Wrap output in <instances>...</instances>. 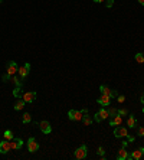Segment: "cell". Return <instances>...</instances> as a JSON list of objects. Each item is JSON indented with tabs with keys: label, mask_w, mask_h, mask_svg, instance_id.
Wrapping results in <instances>:
<instances>
[{
	"label": "cell",
	"mask_w": 144,
	"mask_h": 160,
	"mask_svg": "<svg viewBox=\"0 0 144 160\" xmlns=\"http://www.w3.org/2000/svg\"><path fill=\"white\" fill-rule=\"evenodd\" d=\"M140 100H141V104H144V92H143V95H141V98H140Z\"/></svg>",
	"instance_id": "35"
},
{
	"label": "cell",
	"mask_w": 144,
	"mask_h": 160,
	"mask_svg": "<svg viewBox=\"0 0 144 160\" xmlns=\"http://www.w3.org/2000/svg\"><path fill=\"white\" fill-rule=\"evenodd\" d=\"M12 94H13V97H16V98H22L23 97V88L22 87H14Z\"/></svg>",
	"instance_id": "18"
},
{
	"label": "cell",
	"mask_w": 144,
	"mask_h": 160,
	"mask_svg": "<svg viewBox=\"0 0 144 160\" xmlns=\"http://www.w3.org/2000/svg\"><path fill=\"white\" fill-rule=\"evenodd\" d=\"M127 126H128L130 128H134L135 126H137V118L134 117L133 114H130V116H128V120H127Z\"/></svg>",
	"instance_id": "17"
},
{
	"label": "cell",
	"mask_w": 144,
	"mask_h": 160,
	"mask_svg": "<svg viewBox=\"0 0 144 160\" xmlns=\"http://www.w3.org/2000/svg\"><path fill=\"white\" fill-rule=\"evenodd\" d=\"M32 121V116L29 114V113H25L22 116V123L23 124H27V123H30Z\"/></svg>",
	"instance_id": "21"
},
{
	"label": "cell",
	"mask_w": 144,
	"mask_h": 160,
	"mask_svg": "<svg viewBox=\"0 0 144 160\" xmlns=\"http://www.w3.org/2000/svg\"><path fill=\"white\" fill-rule=\"evenodd\" d=\"M25 104H26V101L23 100V98H20V100H17L16 103H14V110L16 111H20V110H23V107H25Z\"/></svg>",
	"instance_id": "19"
},
{
	"label": "cell",
	"mask_w": 144,
	"mask_h": 160,
	"mask_svg": "<svg viewBox=\"0 0 144 160\" xmlns=\"http://www.w3.org/2000/svg\"><path fill=\"white\" fill-rule=\"evenodd\" d=\"M17 72H19V76H20L22 79H25V78L29 75V72H30V64H29V62H26L23 66L19 68V71H17Z\"/></svg>",
	"instance_id": "9"
},
{
	"label": "cell",
	"mask_w": 144,
	"mask_h": 160,
	"mask_svg": "<svg viewBox=\"0 0 144 160\" xmlns=\"http://www.w3.org/2000/svg\"><path fill=\"white\" fill-rule=\"evenodd\" d=\"M26 144H27V150H29L30 153H35V151H38V150H39V143L36 141V139H35V137L27 139Z\"/></svg>",
	"instance_id": "3"
},
{
	"label": "cell",
	"mask_w": 144,
	"mask_h": 160,
	"mask_svg": "<svg viewBox=\"0 0 144 160\" xmlns=\"http://www.w3.org/2000/svg\"><path fill=\"white\" fill-rule=\"evenodd\" d=\"M117 101H118L120 104H122V103L125 101V97L124 95H117Z\"/></svg>",
	"instance_id": "27"
},
{
	"label": "cell",
	"mask_w": 144,
	"mask_h": 160,
	"mask_svg": "<svg viewBox=\"0 0 144 160\" xmlns=\"http://www.w3.org/2000/svg\"><path fill=\"white\" fill-rule=\"evenodd\" d=\"M138 136H141V137L144 136V128H143V127L138 128Z\"/></svg>",
	"instance_id": "32"
},
{
	"label": "cell",
	"mask_w": 144,
	"mask_h": 160,
	"mask_svg": "<svg viewBox=\"0 0 144 160\" xmlns=\"http://www.w3.org/2000/svg\"><path fill=\"white\" fill-rule=\"evenodd\" d=\"M36 97H38V94H36L35 91H29V92H23L22 98L26 103H35V101H36Z\"/></svg>",
	"instance_id": "12"
},
{
	"label": "cell",
	"mask_w": 144,
	"mask_h": 160,
	"mask_svg": "<svg viewBox=\"0 0 144 160\" xmlns=\"http://www.w3.org/2000/svg\"><path fill=\"white\" fill-rule=\"evenodd\" d=\"M87 154H88V147L85 146V144H82V146H79L75 151H74V157L78 160H82L87 157Z\"/></svg>",
	"instance_id": "1"
},
{
	"label": "cell",
	"mask_w": 144,
	"mask_h": 160,
	"mask_svg": "<svg viewBox=\"0 0 144 160\" xmlns=\"http://www.w3.org/2000/svg\"><path fill=\"white\" fill-rule=\"evenodd\" d=\"M100 91H101V94L110 95L111 98H117V95H118V91H115V89H110L108 87H105V85H101L100 87Z\"/></svg>",
	"instance_id": "6"
},
{
	"label": "cell",
	"mask_w": 144,
	"mask_h": 160,
	"mask_svg": "<svg viewBox=\"0 0 144 160\" xmlns=\"http://www.w3.org/2000/svg\"><path fill=\"white\" fill-rule=\"evenodd\" d=\"M130 156H131V160H140L144 156V147H138V149L133 150V153Z\"/></svg>",
	"instance_id": "14"
},
{
	"label": "cell",
	"mask_w": 144,
	"mask_h": 160,
	"mask_svg": "<svg viewBox=\"0 0 144 160\" xmlns=\"http://www.w3.org/2000/svg\"><path fill=\"white\" fill-rule=\"evenodd\" d=\"M135 61H137L138 64H144V52L135 53Z\"/></svg>",
	"instance_id": "23"
},
{
	"label": "cell",
	"mask_w": 144,
	"mask_h": 160,
	"mask_svg": "<svg viewBox=\"0 0 144 160\" xmlns=\"http://www.w3.org/2000/svg\"><path fill=\"white\" fill-rule=\"evenodd\" d=\"M108 117H110V114H108V110H107V108H101L98 113H95L94 120H95V123H101V121L107 120Z\"/></svg>",
	"instance_id": "2"
},
{
	"label": "cell",
	"mask_w": 144,
	"mask_h": 160,
	"mask_svg": "<svg viewBox=\"0 0 144 160\" xmlns=\"http://www.w3.org/2000/svg\"><path fill=\"white\" fill-rule=\"evenodd\" d=\"M117 114H120V116H128V111L125 110V108H120V110H117Z\"/></svg>",
	"instance_id": "26"
},
{
	"label": "cell",
	"mask_w": 144,
	"mask_h": 160,
	"mask_svg": "<svg viewBox=\"0 0 144 160\" xmlns=\"http://www.w3.org/2000/svg\"><path fill=\"white\" fill-rule=\"evenodd\" d=\"M114 6V0H107V7H112Z\"/></svg>",
	"instance_id": "29"
},
{
	"label": "cell",
	"mask_w": 144,
	"mask_h": 160,
	"mask_svg": "<svg viewBox=\"0 0 144 160\" xmlns=\"http://www.w3.org/2000/svg\"><path fill=\"white\" fill-rule=\"evenodd\" d=\"M82 121H84V126H91V124H92V118L89 117L88 114L82 116Z\"/></svg>",
	"instance_id": "22"
},
{
	"label": "cell",
	"mask_w": 144,
	"mask_h": 160,
	"mask_svg": "<svg viewBox=\"0 0 144 160\" xmlns=\"http://www.w3.org/2000/svg\"><path fill=\"white\" fill-rule=\"evenodd\" d=\"M19 71V66H17V64L14 62V61H10L9 64H7V66H6V72L10 75H16V72Z\"/></svg>",
	"instance_id": "11"
},
{
	"label": "cell",
	"mask_w": 144,
	"mask_h": 160,
	"mask_svg": "<svg viewBox=\"0 0 144 160\" xmlns=\"http://www.w3.org/2000/svg\"><path fill=\"white\" fill-rule=\"evenodd\" d=\"M117 160H131V156H130V153L127 151V149L122 146L121 149L118 150V153H117Z\"/></svg>",
	"instance_id": "7"
},
{
	"label": "cell",
	"mask_w": 144,
	"mask_h": 160,
	"mask_svg": "<svg viewBox=\"0 0 144 160\" xmlns=\"http://www.w3.org/2000/svg\"><path fill=\"white\" fill-rule=\"evenodd\" d=\"M10 78H12V75L7 74V72L1 75V81H3V82H10Z\"/></svg>",
	"instance_id": "25"
},
{
	"label": "cell",
	"mask_w": 144,
	"mask_h": 160,
	"mask_svg": "<svg viewBox=\"0 0 144 160\" xmlns=\"http://www.w3.org/2000/svg\"><path fill=\"white\" fill-rule=\"evenodd\" d=\"M134 140H135V139H134L133 136H127V143H133Z\"/></svg>",
	"instance_id": "31"
},
{
	"label": "cell",
	"mask_w": 144,
	"mask_h": 160,
	"mask_svg": "<svg viewBox=\"0 0 144 160\" xmlns=\"http://www.w3.org/2000/svg\"><path fill=\"white\" fill-rule=\"evenodd\" d=\"M10 150H12V147H10V141H9V140L0 141V153H1V154H6V153H9Z\"/></svg>",
	"instance_id": "13"
},
{
	"label": "cell",
	"mask_w": 144,
	"mask_h": 160,
	"mask_svg": "<svg viewBox=\"0 0 144 160\" xmlns=\"http://www.w3.org/2000/svg\"><path fill=\"white\" fill-rule=\"evenodd\" d=\"M122 124V117L120 114H115V116H112L110 120V126L112 127H117V126H121Z\"/></svg>",
	"instance_id": "15"
},
{
	"label": "cell",
	"mask_w": 144,
	"mask_h": 160,
	"mask_svg": "<svg viewBox=\"0 0 144 160\" xmlns=\"http://www.w3.org/2000/svg\"><path fill=\"white\" fill-rule=\"evenodd\" d=\"M138 3H140L141 6H144V0H138Z\"/></svg>",
	"instance_id": "36"
},
{
	"label": "cell",
	"mask_w": 144,
	"mask_h": 160,
	"mask_svg": "<svg viewBox=\"0 0 144 160\" xmlns=\"http://www.w3.org/2000/svg\"><path fill=\"white\" fill-rule=\"evenodd\" d=\"M81 113H82V116L88 114V108H84V110H81Z\"/></svg>",
	"instance_id": "33"
},
{
	"label": "cell",
	"mask_w": 144,
	"mask_h": 160,
	"mask_svg": "<svg viewBox=\"0 0 144 160\" xmlns=\"http://www.w3.org/2000/svg\"><path fill=\"white\" fill-rule=\"evenodd\" d=\"M97 153H98V154H100V156H104V149H102V147H98V150H97Z\"/></svg>",
	"instance_id": "30"
},
{
	"label": "cell",
	"mask_w": 144,
	"mask_h": 160,
	"mask_svg": "<svg viewBox=\"0 0 144 160\" xmlns=\"http://www.w3.org/2000/svg\"><path fill=\"white\" fill-rule=\"evenodd\" d=\"M13 137H14V136H13V133H12L10 130H6V131H4V134H3V139H4V140H9V141H10Z\"/></svg>",
	"instance_id": "24"
},
{
	"label": "cell",
	"mask_w": 144,
	"mask_h": 160,
	"mask_svg": "<svg viewBox=\"0 0 144 160\" xmlns=\"http://www.w3.org/2000/svg\"><path fill=\"white\" fill-rule=\"evenodd\" d=\"M39 128H41V131H42L43 134H51V133H52L51 123H49V121H46V120H42V121L39 123Z\"/></svg>",
	"instance_id": "5"
},
{
	"label": "cell",
	"mask_w": 144,
	"mask_h": 160,
	"mask_svg": "<svg viewBox=\"0 0 144 160\" xmlns=\"http://www.w3.org/2000/svg\"><path fill=\"white\" fill-rule=\"evenodd\" d=\"M10 82H13V85L14 87H22L23 82H22V78H17L16 75H12L10 78Z\"/></svg>",
	"instance_id": "20"
},
{
	"label": "cell",
	"mask_w": 144,
	"mask_h": 160,
	"mask_svg": "<svg viewBox=\"0 0 144 160\" xmlns=\"http://www.w3.org/2000/svg\"><path fill=\"white\" fill-rule=\"evenodd\" d=\"M92 1H94V3H102L104 0H92Z\"/></svg>",
	"instance_id": "34"
},
{
	"label": "cell",
	"mask_w": 144,
	"mask_h": 160,
	"mask_svg": "<svg viewBox=\"0 0 144 160\" xmlns=\"http://www.w3.org/2000/svg\"><path fill=\"white\" fill-rule=\"evenodd\" d=\"M23 146V140L22 139H13L10 140V147H12V150H19L20 147Z\"/></svg>",
	"instance_id": "16"
},
{
	"label": "cell",
	"mask_w": 144,
	"mask_h": 160,
	"mask_svg": "<svg viewBox=\"0 0 144 160\" xmlns=\"http://www.w3.org/2000/svg\"><path fill=\"white\" fill-rule=\"evenodd\" d=\"M143 113H144V108H143Z\"/></svg>",
	"instance_id": "37"
},
{
	"label": "cell",
	"mask_w": 144,
	"mask_h": 160,
	"mask_svg": "<svg viewBox=\"0 0 144 160\" xmlns=\"http://www.w3.org/2000/svg\"><path fill=\"white\" fill-rule=\"evenodd\" d=\"M97 103L100 104L101 107H108L111 104V97L110 95H105V94H101L97 100Z\"/></svg>",
	"instance_id": "10"
},
{
	"label": "cell",
	"mask_w": 144,
	"mask_h": 160,
	"mask_svg": "<svg viewBox=\"0 0 144 160\" xmlns=\"http://www.w3.org/2000/svg\"><path fill=\"white\" fill-rule=\"evenodd\" d=\"M68 118L71 121H81L82 120V113L78 110H69L68 111Z\"/></svg>",
	"instance_id": "4"
},
{
	"label": "cell",
	"mask_w": 144,
	"mask_h": 160,
	"mask_svg": "<svg viewBox=\"0 0 144 160\" xmlns=\"http://www.w3.org/2000/svg\"><path fill=\"white\" fill-rule=\"evenodd\" d=\"M114 136L117 137V139H121V137H127L128 136V130L125 127H120V126H117L115 130H114Z\"/></svg>",
	"instance_id": "8"
},
{
	"label": "cell",
	"mask_w": 144,
	"mask_h": 160,
	"mask_svg": "<svg viewBox=\"0 0 144 160\" xmlns=\"http://www.w3.org/2000/svg\"><path fill=\"white\" fill-rule=\"evenodd\" d=\"M108 114H110V117L115 116V114H117V110H115V108H110V110H108Z\"/></svg>",
	"instance_id": "28"
}]
</instances>
